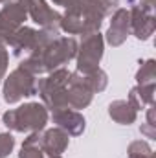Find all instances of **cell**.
I'll return each instance as SVG.
<instances>
[{
    "mask_svg": "<svg viewBox=\"0 0 156 158\" xmlns=\"http://www.w3.org/2000/svg\"><path fill=\"white\" fill-rule=\"evenodd\" d=\"M136 110H143L147 105H154V85H136L127 99Z\"/></svg>",
    "mask_w": 156,
    "mask_h": 158,
    "instance_id": "9a60e30c",
    "label": "cell"
},
{
    "mask_svg": "<svg viewBox=\"0 0 156 158\" xmlns=\"http://www.w3.org/2000/svg\"><path fill=\"white\" fill-rule=\"evenodd\" d=\"M76 55H77V40L74 37H55L42 50H37L28 57H24V61L20 63V68L28 70L33 76L50 74L61 68L64 63H68Z\"/></svg>",
    "mask_w": 156,
    "mask_h": 158,
    "instance_id": "6da1fadb",
    "label": "cell"
},
{
    "mask_svg": "<svg viewBox=\"0 0 156 158\" xmlns=\"http://www.w3.org/2000/svg\"><path fill=\"white\" fill-rule=\"evenodd\" d=\"M48 158H61V156H48Z\"/></svg>",
    "mask_w": 156,
    "mask_h": 158,
    "instance_id": "83f0119b",
    "label": "cell"
},
{
    "mask_svg": "<svg viewBox=\"0 0 156 158\" xmlns=\"http://www.w3.org/2000/svg\"><path fill=\"white\" fill-rule=\"evenodd\" d=\"M105 19L99 0H79L70 7L59 22V28L70 35H86L99 31V26Z\"/></svg>",
    "mask_w": 156,
    "mask_h": 158,
    "instance_id": "7a4b0ae2",
    "label": "cell"
},
{
    "mask_svg": "<svg viewBox=\"0 0 156 158\" xmlns=\"http://www.w3.org/2000/svg\"><path fill=\"white\" fill-rule=\"evenodd\" d=\"M127 158H154V153H149V155H138V156H127Z\"/></svg>",
    "mask_w": 156,
    "mask_h": 158,
    "instance_id": "484cf974",
    "label": "cell"
},
{
    "mask_svg": "<svg viewBox=\"0 0 156 158\" xmlns=\"http://www.w3.org/2000/svg\"><path fill=\"white\" fill-rule=\"evenodd\" d=\"M130 33V13L127 9L117 7L112 15L110 28L107 31V42L112 46H121Z\"/></svg>",
    "mask_w": 156,
    "mask_h": 158,
    "instance_id": "8fae6325",
    "label": "cell"
},
{
    "mask_svg": "<svg viewBox=\"0 0 156 158\" xmlns=\"http://www.w3.org/2000/svg\"><path fill=\"white\" fill-rule=\"evenodd\" d=\"M35 94H37V79L33 74H30L20 66L13 70L4 83V99L7 103H17L22 98H30Z\"/></svg>",
    "mask_w": 156,
    "mask_h": 158,
    "instance_id": "5b68a950",
    "label": "cell"
},
{
    "mask_svg": "<svg viewBox=\"0 0 156 158\" xmlns=\"http://www.w3.org/2000/svg\"><path fill=\"white\" fill-rule=\"evenodd\" d=\"M109 114L110 118L121 123V125H130L136 121V116H138V110L125 99H117V101H112L109 105Z\"/></svg>",
    "mask_w": 156,
    "mask_h": 158,
    "instance_id": "5bb4252c",
    "label": "cell"
},
{
    "mask_svg": "<svg viewBox=\"0 0 156 158\" xmlns=\"http://www.w3.org/2000/svg\"><path fill=\"white\" fill-rule=\"evenodd\" d=\"M127 153H129L127 156H138V155H149V153H153V149H151V145L147 142L136 140V142H132L129 145V151Z\"/></svg>",
    "mask_w": 156,
    "mask_h": 158,
    "instance_id": "d6986e66",
    "label": "cell"
},
{
    "mask_svg": "<svg viewBox=\"0 0 156 158\" xmlns=\"http://www.w3.org/2000/svg\"><path fill=\"white\" fill-rule=\"evenodd\" d=\"M18 158H46V155L42 153V149L37 145H24L18 153Z\"/></svg>",
    "mask_w": 156,
    "mask_h": 158,
    "instance_id": "ffe728a7",
    "label": "cell"
},
{
    "mask_svg": "<svg viewBox=\"0 0 156 158\" xmlns=\"http://www.w3.org/2000/svg\"><path fill=\"white\" fill-rule=\"evenodd\" d=\"M51 119L57 127H61L64 132H68V136H79L84 131V123H86L77 110H72V109L55 110L51 114Z\"/></svg>",
    "mask_w": 156,
    "mask_h": 158,
    "instance_id": "4fadbf2b",
    "label": "cell"
},
{
    "mask_svg": "<svg viewBox=\"0 0 156 158\" xmlns=\"http://www.w3.org/2000/svg\"><path fill=\"white\" fill-rule=\"evenodd\" d=\"M130 4H132V9L129 11L130 13V31L140 40H147L154 33L156 28L153 9H147V7L136 4L134 0H130Z\"/></svg>",
    "mask_w": 156,
    "mask_h": 158,
    "instance_id": "ba28073f",
    "label": "cell"
},
{
    "mask_svg": "<svg viewBox=\"0 0 156 158\" xmlns=\"http://www.w3.org/2000/svg\"><path fill=\"white\" fill-rule=\"evenodd\" d=\"M140 6H143L147 9H154V0H140Z\"/></svg>",
    "mask_w": 156,
    "mask_h": 158,
    "instance_id": "d4e9b609",
    "label": "cell"
},
{
    "mask_svg": "<svg viewBox=\"0 0 156 158\" xmlns=\"http://www.w3.org/2000/svg\"><path fill=\"white\" fill-rule=\"evenodd\" d=\"M68 143H70L68 132H64L61 127H53V129H48L46 132H42L40 149L48 156H61L66 151Z\"/></svg>",
    "mask_w": 156,
    "mask_h": 158,
    "instance_id": "7c38bea8",
    "label": "cell"
},
{
    "mask_svg": "<svg viewBox=\"0 0 156 158\" xmlns=\"http://www.w3.org/2000/svg\"><path fill=\"white\" fill-rule=\"evenodd\" d=\"M83 81H84V85L90 88L92 94L103 92V90L107 88V85H109V77H107V74H105L101 68H97V70H94V72H90V74H83Z\"/></svg>",
    "mask_w": 156,
    "mask_h": 158,
    "instance_id": "2e32d148",
    "label": "cell"
},
{
    "mask_svg": "<svg viewBox=\"0 0 156 158\" xmlns=\"http://www.w3.org/2000/svg\"><path fill=\"white\" fill-rule=\"evenodd\" d=\"M4 2H7V0H0V4H4Z\"/></svg>",
    "mask_w": 156,
    "mask_h": 158,
    "instance_id": "4316f807",
    "label": "cell"
},
{
    "mask_svg": "<svg viewBox=\"0 0 156 158\" xmlns=\"http://www.w3.org/2000/svg\"><path fill=\"white\" fill-rule=\"evenodd\" d=\"M99 4H101V9H103V13H105V17H109V15H112V11H116L117 9V0H99Z\"/></svg>",
    "mask_w": 156,
    "mask_h": 158,
    "instance_id": "44dd1931",
    "label": "cell"
},
{
    "mask_svg": "<svg viewBox=\"0 0 156 158\" xmlns=\"http://www.w3.org/2000/svg\"><path fill=\"white\" fill-rule=\"evenodd\" d=\"M28 15L31 17L33 22L40 24L42 28H50V30H61L59 28V22H61V15L57 11H53L44 0H18Z\"/></svg>",
    "mask_w": 156,
    "mask_h": 158,
    "instance_id": "9c48e42d",
    "label": "cell"
},
{
    "mask_svg": "<svg viewBox=\"0 0 156 158\" xmlns=\"http://www.w3.org/2000/svg\"><path fill=\"white\" fill-rule=\"evenodd\" d=\"M154 79H156V63L154 59H149L138 70L136 81H138V85H154Z\"/></svg>",
    "mask_w": 156,
    "mask_h": 158,
    "instance_id": "e0dca14e",
    "label": "cell"
},
{
    "mask_svg": "<svg viewBox=\"0 0 156 158\" xmlns=\"http://www.w3.org/2000/svg\"><path fill=\"white\" fill-rule=\"evenodd\" d=\"M15 147V138L11 132H0V158L9 156Z\"/></svg>",
    "mask_w": 156,
    "mask_h": 158,
    "instance_id": "ac0fdd59",
    "label": "cell"
},
{
    "mask_svg": "<svg viewBox=\"0 0 156 158\" xmlns=\"http://www.w3.org/2000/svg\"><path fill=\"white\" fill-rule=\"evenodd\" d=\"M4 125L15 132H37L48 123V109L40 103H26L4 114Z\"/></svg>",
    "mask_w": 156,
    "mask_h": 158,
    "instance_id": "3957f363",
    "label": "cell"
},
{
    "mask_svg": "<svg viewBox=\"0 0 156 158\" xmlns=\"http://www.w3.org/2000/svg\"><path fill=\"white\" fill-rule=\"evenodd\" d=\"M53 4H57V6H63V7H66V9H70V7H74L76 4H77L79 0H51Z\"/></svg>",
    "mask_w": 156,
    "mask_h": 158,
    "instance_id": "cb8c5ba5",
    "label": "cell"
},
{
    "mask_svg": "<svg viewBox=\"0 0 156 158\" xmlns=\"http://www.w3.org/2000/svg\"><path fill=\"white\" fill-rule=\"evenodd\" d=\"M68 77H70V72L61 66V68L50 72L48 77L37 81V94H40L44 105L48 109H51V112L68 109V105H66Z\"/></svg>",
    "mask_w": 156,
    "mask_h": 158,
    "instance_id": "277c9868",
    "label": "cell"
},
{
    "mask_svg": "<svg viewBox=\"0 0 156 158\" xmlns=\"http://www.w3.org/2000/svg\"><path fill=\"white\" fill-rule=\"evenodd\" d=\"M77 72L81 74H90L97 70L99 61L103 57V37L99 31L86 33L83 35L81 48L77 50Z\"/></svg>",
    "mask_w": 156,
    "mask_h": 158,
    "instance_id": "8992f818",
    "label": "cell"
},
{
    "mask_svg": "<svg viewBox=\"0 0 156 158\" xmlns=\"http://www.w3.org/2000/svg\"><path fill=\"white\" fill-rule=\"evenodd\" d=\"M6 70H7V52L4 46H0V79L4 77Z\"/></svg>",
    "mask_w": 156,
    "mask_h": 158,
    "instance_id": "7402d4cb",
    "label": "cell"
},
{
    "mask_svg": "<svg viewBox=\"0 0 156 158\" xmlns=\"http://www.w3.org/2000/svg\"><path fill=\"white\" fill-rule=\"evenodd\" d=\"M28 11L20 2H6L0 11V46H7L13 33L24 24Z\"/></svg>",
    "mask_w": 156,
    "mask_h": 158,
    "instance_id": "52a82bcc",
    "label": "cell"
},
{
    "mask_svg": "<svg viewBox=\"0 0 156 158\" xmlns=\"http://www.w3.org/2000/svg\"><path fill=\"white\" fill-rule=\"evenodd\" d=\"M140 131H142V134H145L147 138H156V125H153V123H143Z\"/></svg>",
    "mask_w": 156,
    "mask_h": 158,
    "instance_id": "603a6c76",
    "label": "cell"
},
{
    "mask_svg": "<svg viewBox=\"0 0 156 158\" xmlns=\"http://www.w3.org/2000/svg\"><path fill=\"white\" fill-rule=\"evenodd\" d=\"M92 98H94V94L84 85L83 74L81 72L70 74L68 88H66V105H68V109H72V110L84 109V107H88L92 103Z\"/></svg>",
    "mask_w": 156,
    "mask_h": 158,
    "instance_id": "30bf717a",
    "label": "cell"
}]
</instances>
